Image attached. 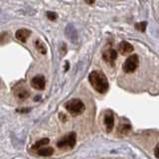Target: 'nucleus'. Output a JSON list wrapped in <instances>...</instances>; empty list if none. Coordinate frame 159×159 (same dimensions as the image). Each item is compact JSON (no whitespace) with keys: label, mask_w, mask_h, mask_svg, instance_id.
I'll list each match as a JSON object with an SVG mask.
<instances>
[{"label":"nucleus","mask_w":159,"mask_h":159,"mask_svg":"<svg viewBox=\"0 0 159 159\" xmlns=\"http://www.w3.org/2000/svg\"><path fill=\"white\" fill-rule=\"evenodd\" d=\"M89 81L92 87L99 93H104L108 89V81L104 74L102 72H92L89 76Z\"/></svg>","instance_id":"nucleus-1"},{"label":"nucleus","mask_w":159,"mask_h":159,"mask_svg":"<svg viewBox=\"0 0 159 159\" xmlns=\"http://www.w3.org/2000/svg\"><path fill=\"white\" fill-rule=\"evenodd\" d=\"M65 107L73 116H79V114L83 113L84 111V109H86L84 103L79 98H74L67 102L66 104H65Z\"/></svg>","instance_id":"nucleus-2"},{"label":"nucleus","mask_w":159,"mask_h":159,"mask_svg":"<svg viewBox=\"0 0 159 159\" xmlns=\"http://www.w3.org/2000/svg\"><path fill=\"white\" fill-rule=\"evenodd\" d=\"M76 141H77V135L74 132H71L67 134L66 136H64L62 139H60L57 145L61 149L73 148L75 146V144H76Z\"/></svg>","instance_id":"nucleus-3"},{"label":"nucleus","mask_w":159,"mask_h":159,"mask_svg":"<svg viewBox=\"0 0 159 159\" xmlns=\"http://www.w3.org/2000/svg\"><path fill=\"white\" fill-rule=\"evenodd\" d=\"M138 64H139V60H138L137 55H132V56H129L125 60L124 64H123V67H122L123 71L125 73H128V74L133 73L137 69Z\"/></svg>","instance_id":"nucleus-4"},{"label":"nucleus","mask_w":159,"mask_h":159,"mask_svg":"<svg viewBox=\"0 0 159 159\" xmlns=\"http://www.w3.org/2000/svg\"><path fill=\"white\" fill-rule=\"evenodd\" d=\"M13 93L16 96L17 98H21V99H24V98H27L29 96H30V93L28 89L25 88L24 86H22L21 84H17L16 87H14L13 89Z\"/></svg>","instance_id":"nucleus-5"},{"label":"nucleus","mask_w":159,"mask_h":159,"mask_svg":"<svg viewBox=\"0 0 159 159\" xmlns=\"http://www.w3.org/2000/svg\"><path fill=\"white\" fill-rule=\"evenodd\" d=\"M31 86L34 89L41 91V89H45V86H46V80H45V78L43 76H41V75H38V76L34 77L31 80Z\"/></svg>","instance_id":"nucleus-6"},{"label":"nucleus","mask_w":159,"mask_h":159,"mask_svg":"<svg viewBox=\"0 0 159 159\" xmlns=\"http://www.w3.org/2000/svg\"><path fill=\"white\" fill-rule=\"evenodd\" d=\"M102 58L107 63H113L117 58V53L116 50L113 49H108L102 54Z\"/></svg>","instance_id":"nucleus-7"},{"label":"nucleus","mask_w":159,"mask_h":159,"mask_svg":"<svg viewBox=\"0 0 159 159\" xmlns=\"http://www.w3.org/2000/svg\"><path fill=\"white\" fill-rule=\"evenodd\" d=\"M31 31L28 29H19L18 31L15 33V37L20 42H26V40L30 37Z\"/></svg>","instance_id":"nucleus-8"},{"label":"nucleus","mask_w":159,"mask_h":159,"mask_svg":"<svg viewBox=\"0 0 159 159\" xmlns=\"http://www.w3.org/2000/svg\"><path fill=\"white\" fill-rule=\"evenodd\" d=\"M118 50L121 55H127L133 51V46L130 43L123 41L118 45Z\"/></svg>","instance_id":"nucleus-9"},{"label":"nucleus","mask_w":159,"mask_h":159,"mask_svg":"<svg viewBox=\"0 0 159 159\" xmlns=\"http://www.w3.org/2000/svg\"><path fill=\"white\" fill-rule=\"evenodd\" d=\"M104 124H106L107 130L109 132L113 128V124H114V118H113V114L111 112H108L104 116Z\"/></svg>","instance_id":"nucleus-10"},{"label":"nucleus","mask_w":159,"mask_h":159,"mask_svg":"<svg viewBox=\"0 0 159 159\" xmlns=\"http://www.w3.org/2000/svg\"><path fill=\"white\" fill-rule=\"evenodd\" d=\"M53 153L54 149L52 147H41L38 150V154L40 156H51Z\"/></svg>","instance_id":"nucleus-11"},{"label":"nucleus","mask_w":159,"mask_h":159,"mask_svg":"<svg viewBox=\"0 0 159 159\" xmlns=\"http://www.w3.org/2000/svg\"><path fill=\"white\" fill-rule=\"evenodd\" d=\"M35 46H36V49L41 54H46L47 53V47H46V45H45L42 41H40V40H37L36 43H35Z\"/></svg>","instance_id":"nucleus-12"},{"label":"nucleus","mask_w":159,"mask_h":159,"mask_svg":"<svg viewBox=\"0 0 159 159\" xmlns=\"http://www.w3.org/2000/svg\"><path fill=\"white\" fill-rule=\"evenodd\" d=\"M129 131H130V125L128 124H122L120 127H118V133L122 134V135H125Z\"/></svg>","instance_id":"nucleus-13"},{"label":"nucleus","mask_w":159,"mask_h":159,"mask_svg":"<svg viewBox=\"0 0 159 159\" xmlns=\"http://www.w3.org/2000/svg\"><path fill=\"white\" fill-rule=\"evenodd\" d=\"M50 142L49 138H43V139H40V140H38L36 143H35V148H41L43 147L44 145H48V143Z\"/></svg>","instance_id":"nucleus-14"},{"label":"nucleus","mask_w":159,"mask_h":159,"mask_svg":"<svg viewBox=\"0 0 159 159\" xmlns=\"http://www.w3.org/2000/svg\"><path fill=\"white\" fill-rule=\"evenodd\" d=\"M135 28H136L137 30H139V31L143 32L144 30H145V28H146V23H145V22L137 23V24L135 25Z\"/></svg>","instance_id":"nucleus-15"},{"label":"nucleus","mask_w":159,"mask_h":159,"mask_svg":"<svg viewBox=\"0 0 159 159\" xmlns=\"http://www.w3.org/2000/svg\"><path fill=\"white\" fill-rule=\"evenodd\" d=\"M47 17L51 21H55L57 19V14L55 12H47Z\"/></svg>","instance_id":"nucleus-16"},{"label":"nucleus","mask_w":159,"mask_h":159,"mask_svg":"<svg viewBox=\"0 0 159 159\" xmlns=\"http://www.w3.org/2000/svg\"><path fill=\"white\" fill-rule=\"evenodd\" d=\"M154 153H155V157L158 158V145L155 146V150H154Z\"/></svg>","instance_id":"nucleus-17"},{"label":"nucleus","mask_w":159,"mask_h":159,"mask_svg":"<svg viewBox=\"0 0 159 159\" xmlns=\"http://www.w3.org/2000/svg\"><path fill=\"white\" fill-rule=\"evenodd\" d=\"M86 2H87L88 4H93V3L94 2V0H86Z\"/></svg>","instance_id":"nucleus-18"}]
</instances>
